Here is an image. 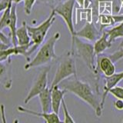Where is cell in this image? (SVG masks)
I'll return each instance as SVG.
<instances>
[{"label":"cell","mask_w":123,"mask_h":123,"mask_svg":"<svg viewBox=\"0 0 123 123\" xmlns=\"http://www.w3.org/2000/svg\"><path fill=\"white\" fill-rule=\"evenodd\" d=\"M55 15L56 13L55 10L52 9L49 16L44 22H42L41 24L37 26H30L27 25V29H28L29 36L31 37V42L32 43V45L31 46L28 52H27L25 57L27 60H29V56L43 42L49 29L51 28L53 23L55 21Z\"/></svg>","instance_id":"3"},{"label":"cell","mask_w":123,"mask_h":123,"mask_svg":"<svg viewBox=\"0 0 123 123\" xmlns=\"http://www.w3.org/2000/svg\"><path fill=\"white\" fill-rule=\"evenodd\" d=\"M10 64L11 60L5 62L0 61V84L6 89H10L12 84Z\"/></svg>","instance_id":"12"},{"label":"cell","mask_w":123,"mask_h":123,"mask_svg":"<svg viewBox=\"0 0 123 123\" xmlns=\"http://www.w3.org/2000/svg\"><path fill=\"white\" fill-rule=\"evenodd\" d=\"M51 88V87H50ZM52 89V111L59 115L62 102L64 98L65 91L63 88H60L59 85L51 88Z\"/></svg>","instance_id":"13"},{"label":"cell","mask_w":123,"mask_h":123,"mask_svg":"<svg viewBox=\"0 0 123 123\" xmlns=\"http://www.w3.org/2000/svg\"><path fill=\"white\" fill-rule=\"evenodd\" d=\"M16 40L18 45H32V42H31V37L29 36L28 29H27V24L25 21H23L22 25L17 29Z\"/></svg>","instance_id":"14"},{"label":"cell","mask_w":123,"mask_h":123,"mask_svg":"<svg viewBox=\"0 0 123 123\" xmlns=\"http://www.w3.org/2000/svg\"><path fill=\"white\" fill-rule=\"evenodd\" d=\"M17 110L19 112L26 113V114L35 115V116H37V117H40L42 118H43L45 122L47 123H56V122H62L59 117V115L56 114L55 112H54V111H50V112H43V111L38 112L36 111L30 110L22 106H18L17 108Z\"/></svg>","instance_id":"11"},{"label":"cell","mask_w":123,"mask_h":123,"mask_svg":"<svg viewBox=\"0 0 123 123\" xmlns=\"http://www.w3.org/2000/svg\"><path fill=\"white\" fill-rule=\"evenodd\" d=\"M39 98L42 111L50 112L52 111V89L47 87L38 95Z\"/></svg>","instance_id":"15"},{"label":"cell","mask_w":123,"mask_h":123,"mask_svg":"<svg viewBox=\"0 0 123 123\" xmlns=\"http://www.w3.org/2000/svg\"><path fill=\"white\" fill-rule=\"evenodd\" d=\"M98 71H101L105 76H110L115 73V62L111 60L109 55H98L97 59V68L96 73L98 74Z\"/></svg>","instance_id":"9"},{"label":"cell","mask_w":123,"mask_h":123,"mask_svg":"<svg viewBox=\"0 0 123 123\" xmlns=\"http://www.w3.org/2000/svg\"><path fill=\"white\" fill-rule=\"evenodd\" d=\"M76 50V53L86 65L90 71L96 73L97 68V62L95 61L96 54L94 50V45L88 42H86L81 40L79 37L75 36L74 52Z\"/></svg>","instance_id":"5"},{"label":"cell","mask_w":123,"mask_h":123,"mask_svg":"<svg viewBox=\"0 0 123 123\" xmlns=\"http://www.w3.org/2000/svg\"><path fill=\"white\" fill-rule=\"evenodd\" d=\"M50 71V67L47 66L42 68L34 81L28 95L24 100V103H29L31 100L39 95L42 91H44L48 87V74Z\"/></svg>","instance_id":"7"},{"label":"cell","mask_w":123,"mask_h":123,"mask_svg":"<svg viewBox=\"0 0 123 123\" xmlns=\"http://www.w3.org/2000/svg\"><path fill=\"white\" fill-rule=\"evenodd\" d=\"M0 41L4 42V43H6L7 45H12V42L11 40L9 39V38L6 37V35H4L2 32V30L0 29Z\"/></svg>","instance_id":"25"},{"label":"cell","mask_w":123,"mask_h":123,"mask_svg":"<svg viewBox=\"0 0 123 123\" xmlns=\"http://www.w3.org/2000/svg\"><path fill=\"white\" fill-rule=\"evenodd\" d=\"M23 0H12L13 3H15V4H18V3H20L21 2H22Z\"/></svg>","instance_id":"31"},{"label":"cell","mask_w":123,"mask_h":123,"mask_svg":"<svg viewBox=\"0 0 123 123\" xmlns=\"http://www.w3.org/2000/svg\"><path fill=\"white\" fill-rule=\"evenodd\" d=\"M17 12H16V4L14 3L12 8V13L10 17V22L9 28L10 29V39L13 46H17L16 40V31H17Z\"/></svg>","instance_id":"16"},{"label":"cell","mask_w":123,"mask_h":123,"mask_svg":"<svg viewBox=\"0 0 123 123\" xmlns=\"http://www.w3.org/2000/svg\"><path fill=\"white\" fill-rule=\"evenodd\" d=\"M94 50L96 55H100L105 51L107 49L111 47V42L109 41L106 32L105 31H102V36H100L97 40L95 41L94 43Z\"/></svg>","instance_id":"17"},{"label":"cell","mask_w":123,"mask_h":123,"mask_svg":"<svg viewBox=\"0 0 123 123\" xmlns=\"http://www.w3.org/2000/svg\"><path fill=\"white\" fill-rule=\"evenodd\" d=\"M60 38V33L55 32L38 49L36 56L29 61V62L25 65V70H29L30 68L39 67L42 65L49 63L57 58L55 52V46L56 42Z\"/></svg>","instance_id":"2"},{"label":"cell","mask_w":123,"mask_h":123,"mask_svg":"<svg viewBox=\"0 0 123 123\" xmlns=\"http://www.w3.org/2000/svg\"><path fill=\"white\" fill-rule=\"evenodd\" d=\"M109 55V57L110 58V59L115 63L118 60L123 59V48L120 49L118 51L115 52L112 54H110V55Z\"/></svg>","instance_id":"23"},{"label":"cell","mask_w":123,"mask_h":123,"mask_svg":"<svg viewBox=\"0 0 123 123\" xmlns=\"http://www.w3.org/2000/svg\"><path fill=\"white\" fill-rule=\"evenodd\" d=\"M62 107L63 113H64V119L62 120V122H66V123H74V122H75L74 119H73V118L71 116L70 113H69L67 105H66V103H65V101L64 98L62 100Z\"/></svg>","instance_id":"20"},{"label":"cell","mask_w":123,"mask_h":123,"mask_svg":"<svg viewBox=\"0 0 123 123\" xmlns=\"http://www.w3.org/2000/svg\"><path fill=\"white\" fill-rule=\"evenodd\" d=\"M12 5H13L12 0H9V5H8L6 9L3 11L2 16L0 17V29L1 30L4 29L5 28H7V27L9 28Z\"/></svg>","instance_id":"19"},{"label":"cell","mask_w":123,"mask_h":123,"mask_svg":"<svg viewBox=\"0 0 123 123\" xmlns=\"http://www.w3.org/2000/svg\"><path fill=\"white\" fill-rule=\"evenodd\" d=\"M121 6L122 7H123V0H121Z\"/></svg>","instance_id":"32"},{"label":"cell","mask_w":123,"mask_h":123,"mask_svg":"<svg viewBox=\"0 0 123 123\" xmlns=\"http://www.w3.org/2000/svg\"><path fill=\"white\" fill-rule=\"evenodd\" d=\"M75 2L79 4V6L82 8V9H88L92 3L93 1L92 0H75Z\"/></svg>","instance_id":"24"},{"label":"cell","mask_w":123,"mask_h":123,"mask_svg":"<svg viewBox=\"0 0 123 123\" xmlns=\"http://www.w3.org/2000/svg\"><path fill=\"white\" fill-rule=\"evenodd\" d=\"M9 0H2V1L0 2V12H2L4 10H5L8 5H9Z\"/></svg>","instance_id":"27"},{"label":"cell","mask_w":123,"mask_h":123,"mask_svg":"<svg viewBox=\"0 0 123 123\" xmlns=\"http://www.w3.org/2000/svg\"><path fill=\"white\" fill-rule=\"evenodd\" d=\"M109 93L118 99L123 100V88L121 86H115L114 88H111Z\"/></svg>","instance_id":"21"},{"label":"cell","mask_w":123,"mask_h":123,"mask_svg":"<svg viewBox=\"0 0 123 123\" xmlns=\"http://www.w3.org/2000/svg\"><path fill=\"white\" fill-rule=\"evenodd\" d=\"M122 79H123V71L118 73L115 72L110 76H105V86H104V92L101 99V105L102 108L104 107V105H105L106 96L109 93L110 89L114 88L115 86H116Z\"/></svg>","instance_id":"10"},{"label":"cell","mask_w":123,"mask_h":123,"mask_svg":"<svg viewBox=\"0 0 123 123\" xmlns=\"http://www.w3.org/2000/svg\"><path fill=\"white\" fill-rule=\"evenodd\" d=\"M111 2V0H95L94 4H95V6H96L100 3H105V2Z\"/></svg>","instance_id":"28"},{"label":"cell","mask_w":123,"mask_h":123,"mask_svg":"<svg viewBox=\"0 0 123 123\" xmlns=\"http://www.w3.org/2000/svg\"><path fill=\"white\" fill-rule=\"evenodd\" d=\"M38 1H40V2H45V3L52 4L54 2H55V0H38Z\"/></svg>","instance_id":"29"},{"label":"cell","mask_w":123,"mask_h":123,"mask_svg":"<svg viewBox=\"0 0 123 123\" xmlns=\"http://www.w3.org/2000/svg\"><path fill=\"white\" fill-rule=\"evenodd\" d=\"M100 32H102V31L100 29L98 30L96 28L93 22H87L82 29L78 32H75V36L85 38L89 42H95L102 36Z\"/></svg>","instance_id":"8"},{"label":"cell","mask_w":123,"mask_h":123,"mask_svg":"<svg viewBox=\"0 0 123 123\" xmlns=\"http://www.w3.org/2000/svg\"><path fill=\"white\" fill-rule=\"evenodd\" d=\"M76 64L73 58V54L69 52L68 55H65L64 59L60 62L51 84V88L59 85L62 81L72 75L76 76Z\"/></svg>","instance_id":"6"},{"label":"cell","mask_w":123,"mask_h":123,"mask_svg":"<svg viewBox=\"0 0 123 123\" xmlns=\"http://www.w3.org/2000/svg\"><path fill=\"white\" fill-rule=\"evenodd\" d=\"M105 32L111 42H113L117 38H123V22L118 23V25L114 26L113 28L105 30Z\"/></svg>","instance_id":"18"},{"label":"cell","mask_w":123,"mask_h":123,"mask_svg":"<svg viewBox=\"0 0 123 123\" xmlns=\"http://www.w3.org/2000/svg\"><path fill=\"white\" fill-rule=\"evenodd\" d=\"M75 4V0H66L64 2L59 4L56 6L55 10L56 15H59L63 19L68 30L72 37V45H71V53L74 54V45L75 38V31L73 23V9Z\"/></svg>","instance_id":"4"},{"label":"cell","mask_w":123,"mask_h":123,"mask_svg":"<svg viewBox=\"0 0 123 123\" xmlns=\"http://www.w3.org/2000/svg\"><path fill=\"white\" fill-rule=\"evenodd\" d=\"M61 87L66 92H70L81 98L95 111V115L100 117L102 113L103 108L101 105V100H98L94 94L89 84L80 81L77 75L72 79H65L61 83Z\"/></svg>","instance_id":"1"},{"label":"cell","mask_w":123,"mask_h":123,"mask_svg":"<svg viewBox=\"0 0 123 123\" xmlns=\"http://www.w3.org/2000/svg\"><path fill=\"white\" fill-rule=\"evenodd\" d=\"M36 1L37 0H23V2H24V10L26 15L31 14V12H32V8Z\"/></svg>","instance_id":"22"},{"label":"cell","mask_w":123,"mask_h":123,"mask_svg":"<svg viewBox=\"0 0 123 123\" xmlns=\"http://www.w3.org/2000/svg\"><path fill=\"white\" fill-rule=\"evenodd\" d=\"M1 112H2V115L3 121L5 122H6V120H5V117H4V106L3 105H1Z\"/></svg>","instance_id":"30"},{"label":"cell","mask_w":123,"mask_h":123,"mask_svg":"<svg viewBox=\"0 0 123 123\" xmlns=\"http://www.w3.org/2000/svg\"><path fill=\"white\" fill-rule=\"evenodd\" d=\"M2 0H0V2H2Z\"/></svg>","instance_id":"33"},{"label":"cell","mask_w":123,"mask_h":123,"mask_svg":"<svg viewBox=\"0 0 123 123\" xmlns=\"http://www.w3.org/2000/svg\"><path fill=\"white\" fill-rule=\"evenodd\" d=\"M114 106L117 110L119 111H123V100L122 99H118L114 102Z\"/></svg>","instance_id":"26"}]
</instances>
